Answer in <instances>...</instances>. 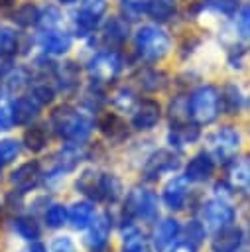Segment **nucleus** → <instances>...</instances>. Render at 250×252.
I'll list each match as a JSON object with an SVG mask.
<instances>
[{"label":"nucleus","instance_id":"f8f14e48","mask_svg":"<svg viewBox=\"0 0 250 252\" xmlns=\"http://www.w3.org/2000/svg\"><path fill=\"white\" fill-rule=\"evenodd\" d=\"M161 120V104L156 98H138L136 106L132 108L130 124L138 132H148L157 126Z\"/></svg>","mask_w":250,"mask_h":252},{"label":"nucleus","instance_id":"a211bd4d","mask_svg":"<svg viewBox=\"0 0 250 252\" xmlns=\"http://www.w3.org/2000/svg\"><path fill=\"white\" fill-rule=\"evenodd\" d=\"M226 181L230 189L240 193H250V158H234L226 167Z\"/></svg>","mask_w":250,"mask_h":252},{"label":"nucleus","instance_id":"dca6fc26","mask_svg":"<svg viewBox=\"0 0 250 252\" xmlns=\"http://www.w3.org/2000/svg\"><path fill=\"white\" fill-rule=\"evenodd\" d=\"M187 197H189V179L185 175L171 177L161 193V199L169 211H181L187 203Z\"/></svg>","mask_w":250,"mask_h":252},{"label":"nucleus","instance_id":"c756f323","mask_svg":"<svg viewBox=\"0 0 250 252\" xmlns=\"http://www.w3.org/2000/svg\"><path fill=\"white\" fill-rule=\"evenodd\" d=\"M244 104H246V98H244V94H242V91H240L238 85L228 83V85L220 91V106H222L224 112H228V114H238V110H240Z\"/></svg>","mask_w":250,"mask_h":252},{"label":"nucleus","instance_id":"79ce46f5","mask_svg":"<svg viewBox=\"0 0 250 252\" xmlns=\"http://www.w3.org/2000/svg\"><path fill=\"white\" fill-rule=\"evenodd\" d=\"M43 219H45L47 228H61V226L67 222V209H65L63 205H59V203H53V205H49V209L45 211Z\"/></svg>","mask_w":250,"mask_h":252},{"label":"nucleus","instance_id":"37998d69","mask_svg":"<svg viewBox=\"0 0 250 252\" xmlns=\"http://www.w3.org/2000/svg\"><path fill=\"white\" fill-rule=\"evenodd\" d=\"M148 0H120V8L126 20H138L142 14H146Z\"/></svg>","mask_w":250,"mask_h":252},{"label":"nucleus","instance_id":"4be33fe9","mask_svg":"<svg viewBox=\"0 0 250 252\" xmlns=\"http://www.w3.org/2000/svg\"><path fill=\"white\" fill-rule=\"evenodd\" d=\"M96 126H98L100 134L114 144H120L124 138H128V124L118 112H104L98 118Z\"/></svg>","mask_w":250,"mask_h":252},{"label":"nucleus","instance_id":"4468645a","mask_svg":"<svg viewBox=\"0 0 250 252\" xmlns=\"http://www.w3.org/2000/svg\"><path fill=\"white\" fill-rule=\"evenodd\" d=\"M41 181H43V169L37 159L26 161L10 173V183L16 189V193H20V195L33 191Z\"/></svg>","mask_w":250,"mask_h":252},{"label":"nucleus","instance_id":"58836bf2","mask_svg":"<svg viewBox=\"0 0 250 252\" xmlns=\"http://www.w3.org/2000/svg\"><path fill=\"white\" fill-rule=\"evenodd\" d=\"M112 104H114V108L116 110H120V112H132V108L136 106V102H138V96H136V93L130 89V87H120L114 94H112Z\"/></svg>","mask_w":250,"mask_h":252},{"label":"nucleus","instance_id":"ea45409f","mask_svg":"<svg viewBox=\"0 0 250 252\" xmlns=\"http://www.w3.org/2000/svg\"><path fill=\"white\" fill-rule=\"evenodd\" d=\"M79 12H83L89 18L94 20H104L106 12H108V0H79Z\"/></svg>","mask_w":250,"mask_h":252},{"label":"nucleus","instance_id":"09e8293b","mask_svg":"<svg viewBox=\"0 0 250 252\" xmlns=\"http://www.w3.org/2000/svg\"><path fill=\"white\" fill-rule=\"evenodd\" d=\"M28 252H47V248H45L41 242H37V240H35V242H31V246H30V250H28Z\"/></svg>","mask_w":250,"mask_h":252},{"label":"nucleus","instance_id":"bb28decb","mask_svg":"<svg viewBox=\"0 0 250 252\" xmlns=\"http://www.w3.org/2000/svg\"><path fill=\"white\" fill-rule=\"evenodd\" d=\"M232 32L240 47H250V2L240 4L238 12L234 14Z\"/></svg>","mask_w":250,"mask_h":252},{"label":"nucleus","instance_id":"1a4fd4ad","mask_svg":"<svg viewBox=\"0 0 250 252\" xmlns=\"http://www.w3.org/2000/svg\"><path fill=\"white\" fill-rule=\"evenodd\" d=\"M85 158V150L83 144H67L65 148L59 150V154H55L51 167L43 173L45 181H57L61 177H65V173L73 171Z\"/></svg>","mask_w":250,"mask_h":252},{"label":"nucleus","instance_id":"423d86ee","mask_svg":"<svg viewBox=\"0 0 250 252\" xmlns=\"http://www.w3.org/2000/svg\"><path fill=\"white\" fill-rule=\"evenodd\" d=\"M207 144H209V154L213 156V159L228 163L230 159L236 158L240 144H242V136L234 126L226 124L211 132L207 138Z\"/></svg>","mask_w":250,"mask_h":252},{"label":"nucleus","instance_id":"5701e85b","mask_svg":"<svg viewBox=\"0 0 250 252\" xmlns=\"http://www.w3.org/2000/svg\"><path fill=\"white\" fill-rule=\"evenodd\" d=\"M242 242H244V232L238 226L230 224V226L215 232L211 248H213V252H238Z\"/></svg>","mask_w":250,"mask_h":252},{"label":"nucleus","instance_id":"7c9ffc66","mask_svg":"<svg viewBox=\"0 0 250 252\" xmlns=\"http://www.w3.org/2000/svg\"><path fill=\"white\" fill-rule=\"evenodd\" d=\"M12 226H14V232L20 238L28 240V242H35L41 236V226H39V222L31 215H20V217H16Z\"/></svg>","mask_w":250,"mask_h":252},{"label":"nucleus","instance_id":"f257e3e1","mask_svg":"<svg viewBox=\"0 0 250 252\" xmlns=\"http://www.w3.org/2000/svg\"><path fill=\"white\" fill-rule=\"evenodd\" d=\"M49 128L67 144H85L94 130V120L89 110L59 104L49 112Z\"/></svg>","mask_w":250,"mask_h":252},{"label":"nucleus","instance_id":"2f4dec72","mask_svg":"<svg viewBox=\"0 0 250 252\" xmlns=\"http://www.w3.org/2000/svg\"><path fill=\"white\" fill-rule=\"evenodd\" d=\"M12 22L20 28H33L39 22V6L33 2H24L12 12Z\"/></svg>","mask_w":250,"mask_h":252},{"label":"nucleus","instance_id":"c9c22d12","mask_svg":"<svg viewBox=\"0 0 250 252\" xmlns=\"http://www.w3.org/2000/svg\"><path fill=\"white\" fill-rule=\"evenodd\" d=\"M138 85L144 89V91H150V93H156V91H161L165 85H167V75L163 71H157L154 67H148L144 71H140L138 75Z\"/></svg>","mask_w":250,"mask_h":252},{"label":"nucleus","instance_id":"b1692460","mask_svg":"<svg viewBox=\"0 0 250 252\" xmlns=\"http://www.w3.org/2000/svg\"><path fill=\"white\" fill-rule=\"evenodd\" d=\"M53 81H55L57 89L63 91V93L75 91L79 87V83H81V67L75 61L57 63L55 73H53Z\"/></svg>","mask_w":250,"mask_h":252},{"label":"nucleus","instance_id":"a878e982","mask_svg":"<svg viewBox=\"0 0 250 252\" xmlns=\"http://www.w3.org/2000/svg\"><path fill=\"white\" fill-rule=\"evenodd\" d=\"M94 205L91 201H77L71 205V209L67 211V220L71 222V226L75 230H85L89 228V224L94 219Z\"/></svg>","mask_w":250,"mask_h":252},{"label":"nucleus","instance_id":"c03bdc74","mask_svg":"<svg viewBox=\"0 0 250 252\" xmlns=\"http://www.w3.org/2000/svg\"><path fill=\"white\" fill-rule=\"evenodd\" d=\"M14 126V110L12 102L6 98V94H0V132H6Z\"/></svg>","mask_w":250,"mask_h":252},{"label":"nucleus","instance_id":"4c0bfd02","mask_svg":"<svg viewBox=\"0 0 250 252\" xmlns=\"http://www.w3.org/2000/svg\"><path fill=\"white\" fill-rule=\"evenodd\" d=\"M61 24H63V12L59 10V6H55V4L39 6V22H37V26L41 30L61 28Z\"/></svg>","mask_w":250,"mask_h":252},{"label":"nucleus","instance_id":"cd10ccee","mask_svg":"<svg viewBox=\"0 0 250 252\" xmlns=\"http://www.w3.org/2000/svg\"><path fill=\"white\" fill-rule=\"evenodd\" d=\"M122 195V183L114 173L100 171L98 177V201L104 203H116Z\"/></svg>","mask_w":250,"mask_h":252},{"label":"nucleus","instance_id":"72a5a7b5","mask_svg":"<svg viewBox=\"0 0 250 252\" xmlns=\"http://www.w3.org/2000/svg\"><path fill=\"white\" fill-rule=\"evenodd\" d=\"M98 175H100V171H96V169H85L75 181L77 191L83 193L91 201H98Z\"/></svg>","mask_w":250,"mask_h":252},{"label":"nucleus","instance_id":"a19ab883","mask_svg":"<svg viewBox=\"0 0 250 252\" xmlns=\"http://www.w3.org/2000/svg\"><path fill=\"white\" fill-rule=\"evenodd\" d=\"M22 152V144L14 138H4L0 140V165L4 167L6 163H12Z\"/></svg>","mask_w":250,"mask_h":252},{"label":"nucleus","instance_id":"9d476101","mask_svg":"<svg viewBox=\"0 0 250 252\" xmlns=\"http://www.w3.org/2000/svg\"><path fill=\"white\" fill-rule=\"evenodd\" d=\"M181 167V158L173 150H156L144 163L142 175L148 181H157L165 173H173Z\"/></svg>","mask_w":250,"mask_h":252},{"label":"nucleus","instance_id":"393cba45","mask_svg":"<svg viewBox=\"0 0 250 252\" xmlns=\"http://www.w3.org/2000/svg\"><path fill=\"white\" fill-rule=\"evenodd\" d=\"M177 12H179L177 0H148L146 6V16L152 18V22L156 24H167L175 20Z\"/></svg>","mask_w":250,"mask_h":252},{"label":"nucleus","instance_id":"f3484780","mask_svg":"<svg viewBox=\"0 0 250 252\" xmlns=\"http://www.w3.org/2000/svg\"><path fill=\"white\" fill-rule=\"evenodd\" d=\"M215 171V159L209 152H199L195 154L187 165H185V177L189 179V183H205L211 179Z\"/></svg>","mask_w":250,"mask_h":252},{"label":"nucleus","instance_id":"e433bc0d","mask_svg":"<svg viewBox=\"0 0 250 252\" xmlns=\"http://www.w3.org/2000/svg\"><path fill=\"white\" fill-rule=\"evenodd\" d=\"M201 6L211 14H217L228 20V18H234V14L238 12L240 0H201Z\"/></svg>","mask_w":250,"mask_h":252},{"label":"nucleus","instance_id":"a18cd8bd","mask_svg":"<svg viewBox=\"0 0 250 252\" xmlns=\"http://www.w3.org/2000/svg\"><path fill=\"white\" fill-rule=\"evenodd\" d=\"M185 232H187V242H191L193 246H197L205 238V224L199 222V220H189Z\"/></svg>","mask_w":250,"mask_h":252},{"label":"nucleus","instance_id":"f03ea898","mask_svg":"<svg viewBox=\"0 0 250 252\" xmlns=\"http://www.w3.org/2000/svg\"><path fill=\"white\" fill-rule=\"evenodd\" d=\"M173 47L171 35L161 24H144L134 32V49L146 63H157L169 55Z\"/></svg>","mask_w":250,"mask_h":252},{"label":"nucleus","instance_id":"412c9836","mask_svg":"<svg viewBox=\"0 0 250 252\" xmlns=\"http://www.w3.org/2000/svg\"><path fill=\"white\" fill-rule=\"evenodd\" d=\"M12 110H14V124L18 126H30L41 110V104L37 102V98L30 93V94H18L16 100L12 102Z\"/></svg>","mask_w":250,"mask_h":252},{"label":"nucleus","instance_id":"2eb2a0df","mask_svg":"<svg viewBox=\"0 0 250 252\" xmlns=\"http://www.w3.org/2000/svg\"><path fill=\"white\" fill-rule=\"evenodd\" d=\"M110 230H112V219L108 213H102L93 219L89 224V232L85 238V244L91 252H104L108 248L110 240Z\"/></svg>","mask_w":250,"mask_h":252},{"label":"nucleus","instance_id":"9b49d317","mask_svg":"<svg viewBox=\"0 0 250 252\" xmlns=\"http://www.w3.org/2000/svg\"><path fill=\"white\" fill-rule=\"evenodd\" d=\"M201 219L205 228L217 232L220 228H226L230 224H234L236 219V211L224 201V199H211L203 205L201 209Z\"/></svg>","mask_w":250,"mask_h":252},{"label":"nucleus","instance_id":"de8ad7c7","mask_svg":"<svg viewBox=\"0 0 250 252\" xmlns=\"http://www.w3.org/2000/svg\"><path fill=\"white\" fill-rule=\"evenodd\" d=\"M169 252H197V246H193L191 242H177L169 248Z\"/></svg>","mask_w":250,"mask_h":252},{"label":"nucleus","instance_id":"c85d7f7f","mask_svg":"<svg viewBox=\"0 0 250 252\" xmlns=\"http://www.w3.org/2000/svg\"><path fill=\"white\" fill-rule=\"evenodd\" d=\"M22 37L12 26L0 24V59H12L20 53Z\"/></svg>","mask_w":250,"mask_h":252},{"label":"nucleus","instance_id":"7ed1b4c3","mask_svg":"<svg viewBox=\"0 0 250 252\" xmlns=\"http://www.w3.org/2000/svg\"><path fill=\"white\" fill-rule=\"evenodd\" d=\"M220 110V91L215 85H199L187 96V116L199 126L215 122Z\"/></svg>","mask_w":250,"mask_h":252},{"label":"nucleus","instance_id":"39448f33","mask_svg":"<svg viewBox=\"0 0 250 252\" xmlns=\"http://www.w3.org/2000/svg\"><path fill=\"white\" fill-rule=\"evenodd\" d=\"M157 195L144 187H132L124 199V217L128 220H154L157 217Z\"/></svg>","mask_w":250,"mask_h":252},{"label":"nucleus","instance_id":"3c124183","mask_svg":"<svg viewBox=\"0 0 250 252\" xmlns=\"http://www.w3.org/2000/svg\"><path fill=\"white\" fill-rule=\"evenodd\" d=\"M0 169H2V165H0Z\"/></svg>","mask_w":250,"mask_h":252},{"label":"nucleus","instance_id":"20e7f679","mask_svg":"<svg viewBox=\"0 0 250 252\" xmlns=\"http://www.w3.org/2000/svg\"><path fill=\"white\" fill-rule=\"evenodd\" d=\"M124 69V57L118 49H100L96 53H93L87 63H85V71L91 77V81L94 83H112Z\"/></svg>","mask_w":250,"mask_h":252},{"label":"nucleus","instance_id":"aec40b11","mask_svg":"<svg viewBox=\"0 0 250 252\" xmlns=\"http://www.w3.org/2000/svg\"><path fill=\"white\" fill-rule=\"evenodd\" d=\"M181 234V224L177 219H163L157 222V226L154 228V234H152V242H154V248L157 252H163V250H169L177 238Z\"/></svg>","mask_w":250,"mask_h":252},{"label":"nucleus","instance_id":"f704fd0d","mask_svg":"<svg viewBox=\"0 0 250 252\" xmlns=\"http://www.w3.org/2000/svg\"><path fill=\"white\" fill-rule=\"evenodd\" d=\"M47 140H49V136H47V130L43 126L30 124L28 130L24 132V146H26V150H30L33 154L43 152L47 146Z\"/></svg>","mask_w":250,"mask_h":252},{"label":"nucleus","instance_id":"6e6552de","mask_svg":"<svg viewBox=\"0 0 250 252\" xmlns=\"http://www.w3.org/2000/svg\"><path fill=\"white\" fill-rule=\"evenodd\" d=\"M73 39H75V35L71 32H65L63 28H49V30H41L37 33L35 43H37V47L41 49L43 55L63 57L71 51Z\"/></svg>","mask_w":250,"mask_h":252},{"label":"nucleus","instance_id":"0eeeda50","mask_svg":"<svg viewBox=\"0 0 250 252\" xmlns=\"http://www.w3.org/2000/svg\"><path fill=\"white\" fill-rule=\"evenodd\" d=\"M31 79L33 71H30L28 67L12 61L0 63V94H22L24 89L31 87Z\"/></svg>","mask_w":250,"mask_h":252},{"label":"nucleus","instance_id":"49530a36","mask_svg":"<svg viewBox=\"0 0 250 252\" xmlns=\"http://www.w3.org/2000/svg\"><path fill=\"white\" fill-rule=\"evenodd\" d=\"M51 252H77V248L69 236H57L51 242Z\"/></svg>","mask_w":250,"mask_h":252},{"label":"nucleus","instance_id":"ddd939ff","mask_svg":"<svg viewBox=\"0 0 250 252\" xmlns=\"http://www.w3.org/2000/svg\"><path fill=\"white\" fill-rule=\"evenodd\" d=\"M100 41L106 49H120L130 37V24L124 16H108L100 24Z\"/></svg>","mask_w":250,"mask_h":252},{"label":"nucleus","instance_id":"6ab92c4d","mask_svg":"<svg viewBox=\"0 0 250 252\" xmlns=\"http://www.w3.org/2000/svg\"><path fill=\"white\" fill-rule=\"evenodd\" d=\"M199 136H201L199 124L189 122V120H177V122H171V128L167 132V144L175 150H181V148L197 142Z\"/></svg>","mask_w":250,"mask_h":252},{"label":"nucleus","instance_id":"473e14b6","mask_svg":"<svg viewBox=\"0 0 250 252\" xmlns=\"http://www.w3.org/2000/svg\"><path fill=\"white\" fill-rule=\"evenodd\" d=\"M120 252H148V238L146 234L136 228V226H128L122 232V246Z\"/></svg>","mask_w":250,"mask_h":252},{"label":"nucleus","instance_id":"8fccbe9b","mask_svg":"<svg viewBox=\"0 0 250 252\" xmlns=\"http://www.w3.org/2000/svg\"><path fill=\"white\" fill-rule=\"evenodd\" d=\"M61 6H73V4H77L79 0H57Z\"/></svg>","mask_w":250,"mask_h":252}]
</instances>
